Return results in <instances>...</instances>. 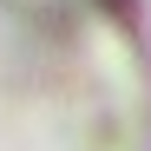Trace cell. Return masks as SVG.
Segmentation results:
<instances>
[{
  "instance_id": "1",
  "label": "cell",
  "mask_w": 151,
  "mask_h": 151,
  "mask_svg": "<svg viewBox=\"0 0 151 151\" xmlns=\"http://www.w3.org/2000/svg\"><path fill=\"white\" fill-rule=\"evenodd\" d=\"M0 151H125L99 0H0Z\"/></svg>"
}]
</instances>
